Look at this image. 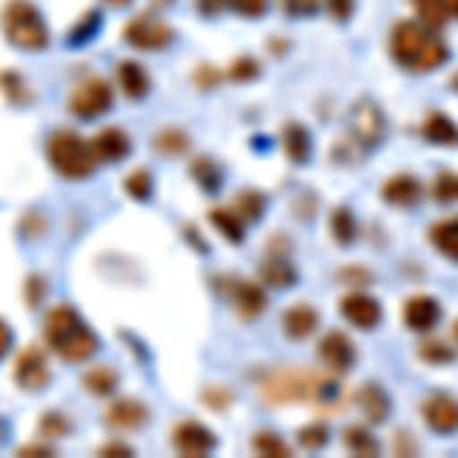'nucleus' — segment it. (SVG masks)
Returning a JSON list of instances; mask_svg holds the SVG:
<instances>
[{"label": "nucleus", "instance_id": "nucleus-1", "mask_svg": "<svg viewBox=\"0 0 458 458\" xmlns=\"http://www.w3.org/2000/svg\"><path fill=\"white\" fill-rule=\"evenodd\" d=\"M391 55L401 68L412 73H428L446 64V43L440 40L434 28L422 25V21H401L391 31Z\"/></svg>", "mask_w": 458, "mask_h": 458}, {"label": "nucleus", "instance_id": "nucleus-2", "mask_svg": "<svg viewBox=\"0 0 458 458\" xmlns=\"http://www.w3.org/2000/svg\"><path fill=\"white\" fill-rule=\"evenodd\" d=\"M260 394L269 403H291V401H315L321 406H330L339 401V386L315 370H302V367H287L276 370L263 379Z\"/></svg>", "mask_w": 458, "mask_h": 458}, {"label": "nucleus", "instance_id": "nucleus-3", "mask_svg": "<svg viewBox=\"0 0 458 458\" xmlns=\"http://www.w3.org/2000/svg\"><path fill=\"white\" fill-rule=\"evenodd\" d=\"M43 336H47L49 349H53L58 358L71 360V364L89 360L95 352H98V339H95L92 330L86 327V321L77 315L73 306L49 309L47 324H43Z\"/></svg>", "mask_w": 458, "mask_h": 458}, {"label": "nucleus", "instance_id": "nucleus-4", "mask_svg": "<svg viewBox=\"0 0 458 458\" xmlns=\"http://www.w3.org/2000/svg\"><path fill=\"white\" fill-rule=\"evenodd\" d=\"M47 153L55 172L62 177H71V181L89 177L92 168L98 165V157H95L92 144H89L83 135L68 131V129L53 131V138H49V144H47Z\"/></svg>", "mask_w": 458, "mask_h": 458}, {"label": "nucleus", "instance_id": "nucleus-5", "mask_svg": "<svg viewBox=\"0 0 458 458\" xmlns=\"http://www.w3.org/2000/svg\"><path fill=\"white\" fill-rule=\"evenodd\" d=\"M4 34L13 47L28 49V53L47 49L49 43V28L43 25V16L31 0H10L4 6Z\"/></svg>", "mask_w": 458, "mask_h": 458}, {"label": "nucleus", "instance_id": "nucleus-6", "mask_svg": "<svg viewBox=\"0 0 458 458\" xmlns=\"http://www.w3.org/2000/svg\"><path fill=\"white\" fill-rule=\"evenodd\" d=\"M110 105H114V89H110L107 80L89 77V80H83V83H77L68 107L77 120H95V116L107 114Z\"/></svg>", "mask_w": 458, "mask_h": 458}, {"label": "nucleus", "instance_id": "nucleus-7", "mask_svg": "<svg viewBox=\"0 0 458 458\" xmlns=\"http://www.w3.org/2000/svg\"><path fill=\"white\" fill-rule=\"evenodd\" d=\"M349 129H352V138H354V144H358V147H364V150L379 147V141L386 138V116H382L379 105L370 101V98L358 101V105L352 107Z\"/></svg>", "mask_w": 458, "mask_h": 458}, {"label": "nucleus", "instance_id": "nucleus-8", "mask_svg": "<svg viewBox=\"0 0 458 458\" xmlns=\"http://www.w3.org/2000/svg\"><path fill=\"white\" fill-rule=\"evenodd\" d=\"M123 37L129 47L144 49V53H159V49H165L168 43H172L174 31H172V25H165V21L157 16H138L125 25Z\"/></svg>", "mask_w": 458, "mask_h": 458}, {"label": "nucleus", "instance_id": "nucleus-9", "mask_svg": "<svg viewBox=\"0 0 458 458\" xmlns=\"http://www.w3.org/2000/svg\"><path fill=\"white\" fill-rule=\"evenodd\" d=\"M49 364L47 354H43L40 345H28V349L19 352L16 364H13V379H16L19 388L25 391H40L49 386Z\"/></svg>", "mask_w": 458, "mask_h": 458}, {"label": "nucleus", "instance_id": "nucleus-10", "mask_svg": "<svg viewBox=\"0 0 458 458\" xmlns=\"http://www.w3.org/2000/svg\"><path fill=\"white\" fill-rule=\"evenodd\" d=\"M343 318L358 330H373L376 324L382 321V306L379 300L370 297L364 291H354V293H345L343 297Z\"/></svg>", "mask_w": 458, "mask_h": 458}, {"label": "nucleus", "instance_id": "nucleus-11", "mask_svg": "<svg viewBox=\"0 0 458 458\" xmlns=\"http://www.w3.org/2000/svg\"><path fill=\"white\" fill-rule=\"evenodd\" d=\"M174 449L181 455H193V458H202V455H208L214 446H217V437L205 428L202 422H181L174 428Z\"/></svg>", "mask_w": 458, "mask_h": 458}, {"label": "nucleus", "instance_id": "nucleus-12", "mask_svg": "<svg viewBox=\"0 0 458 458\" xmlns=\"http://www.w3.org/2000/svg\"><path fill=\"white\" fill-rule=\"evenodd\" d=\"M224 291H226L229 302H233V309L239 312V318H245V321H250V318L266 312V293H263V287H257L254 282L233 278Z\"/></svg>", "mask_w": 458, "mask_h": 458}, {"label": "nucleus", "instance_id": "nucleus-13", "mask_svg": "<svg viewBox=\"0 0 458 458\" xmlns=\"http://www.w3.org/2000/svg\"><path fill=\"white\" fill-rule=\"evenodd\" d=\"M422 416L428 428L437 434H455L458 431V401L449 394H434L422 403Z\"/></svg>", "mask_w": 458, "mask_h": 458}, {"label": "nucleus", "instance_id": "nucleus-14", "mask_svg": "<svg viewBox=\"0 0 458 458\" xmlns=\"http://www.w3.org/2000/svg\"><path fill=\"white\" fill-rule=\"evenodd\" d=\"M440 321V302L434 297H425V293H419V297H410L403 302V324L410 330H416V334H428V330H434Z\"/></svg>", "mask_w": 458, "mask_h": 458}, {"label": "nucleus", "instance_id": "nucleus-15", "mask_svg": "<svg viewBox=\"0 0 458 458\" xmlns=\"http://www.w3.org/2000/svg\"><path fill=\"white\" fill-rule=\"evenodd\" d=\"M318 354H321V360L334 373H345L354 367V345H352V339L345 334H339V330H334V334H327L321 339Z\"/></svg>", "mask_w": 458, "mask_h": 458}, {"label": "nucleus", "instance_id": "nucleus-16", "mask_svg": "<svg viewBox=\"0 0 458 458\" xmlns=\"http://www.w3.org/2000/svg\"><path fill=\"white\" fill-rule=\"evenodd\" d=\"M147 419H150V412L138 401H116L105 412V422L110 428H116V431H135V428L147 425Z\"/></svg>", "mask_w": 458, "mask_h": 458}, {"label": "nucleus", "instance_id": "nucleus-17", "mask_svg": "<svg viewBox=\"0 0 458 458\" xmlns=\"http://www.w3.org/2000/svg\"><path fill=\"white\" fill-rule=\"evenodd\" d=\"M92 150L101 162H120V159L129 157L131 144H129V135H125L123 129L110 125V129H101L98 135L92 138Z\"/></svg>", "mask_w": 458, "mask_h": 458}, {"label": "nucleus", "instance_id": "nucleus-18", "mask_svg": "<svg viewBox=\"0 0 458 458\" xmlns=\"http://www.w3.org/2000/svg\"><path fill=\"white\" fill-rule=\"evenodd\" d=\"M282 324H284V334L291 339H306V336H312L318 330L321 315H318V309L309 306V302H297V306H291L284 312Z\"/></svg>", "mask_w": 458, "mask_h": 458}, {"label": "nucleus", "instance_id": "nucleus-19", "mask_svg": "<svg viewBox=\"0 0 458 458\" xmlns=\"http://www.w3.org/2000/svg\"><path fill=\"white\" fill-rule=\"evenodd\" d=\"M419 196H422V187H419V181L412 174H394L391 181H386V187H382V199L391 205H416Z\"/></svg>", "mask_w": 458, "mask_h": 458}, {"label": "nucleus", "instance_id": "nucleus-20", "mask_svg": "<svg viewBox=\"0 0 458 458\" xmlns=\"http://www.w3.org/2000/svg\"><path fill=\"white\" fill-rule=\"evenodd\" d=\"M116 80H120L123 92L135 101L150 92V77H147V71L138 62H120V68H116Z\"/></svg>", "mask_w": 458, "mask_h": 458}, {"label": "nucleus", "instance_id": "nucleus-21", "mask_svg": "<svg viewBox=\"0 0 458 458\" xmlns=\"http://www.w3.org/2000/svg\"><path fill=\"white\" fill-rule=\"evenodd\" d=\"M358 406L370 422H386L391 412V401L388 394L379 386H364L358 391Z\"/></svg>", "mask_w": 458, "mask_h": 458}, {"label": "nucleus", "instance_id": "nucleus-22", "mask_svg": "<svg viewBox=\"0 0 458 458\" xmlns=\"http://www.w3.org/2000/svg\"><path fill=\"white\" fill-rule=\"evenodd\" d=\"M422 135L428 138L431 144H440V147H458V125L449 120L446 114H431L422 125Z\"/></svg>", "mask_w": 458, "mask_h": 458}, {"label": "nucleus", "instance_id": "nucleus-23", "mask_svg": "<svg viewBox=\"0 0 458 458\" xmlns=\"http://www.w3.org/2000/svg\"><path fill=\"white\" fill-rule=\"evenodd\" d=\"M211 224L220 229V235L229 245H242L245 242V224H242V214L233 208H214L211 211Z\"/></svg>", "mask_w": 458, "mask_h": 458}, {"label": "nucleus", "instance_id": "nucleus-24", "mask_svg": "<svg viewBox=\"0 0 458 458\" xmlns=\"http://www.w3.org/2000/svg\"><path fill=\"white\" fill-rule=\"evenodd\" d=\"M284 153L291 157V162H302L309 159V153H312V141H309V131L302 129L300 123H287L284 125Z\"/></svg>", "mask_w": 458, "mask_h": 458}, {"label": "nucleus", "instance_id": "nucleus-25", "mask_svg": "<svg viewBox=\"0 0 458 458\" xmlns=\"http://www.w3.org/2000/svg\"><path fill=\"white\" fill-rule=\"evenodd\" d=\"M260 276H263V282L272 287H291L293 278H297V269H293L287 257H266L260 266Z\"/></svg>", "mask_w": 458, "mask_h": 458}, {"label": "nucleus", "instance_id": "nucleus-26", "mask_svg": "<svg viewBox=\"0 0 458 458\" xmlns=\"http://www.w3.org/2000/svg\"><path fill=\"white\" fill-rule=\"evenodd\" d=\"M431 242L437 245L440 254H446L449 260H458V217L440 220L437 226H431Z\"/></svg>", "mask_w": 458, "mask_h": 458}, {"label": "nucleus", "instance_id": "nucleus-27", "mask_svg": "<svg viewBox=\"0 0 458 458\" xmlns=\"http://www.w3.org/2000/svg\"><path fill=\"white\" fill-rule=\"evenodd\" d=\"M412 6H416V13H419V21L428 28H434V31H440V28L449 21L446 0H412Z\"/></svg>", "mask_w": 458, "mask_h": 458}, {"label": "nucleus", "instance_id": "nucleus-28", "mask_svg": "<svg viewBox=\"0 0 458 458\" xmlns=\"http://www.w3.org/2000/svg\"><path fill=\"white\" fill-rule=\"evenodd\" d=\"M330 233L339 245H352L354 235H358V224H354V214L349 208H336L330 214Z\"/></svg>", "mask_w": 458, "mask_h": 458}, {"label": "nucleus", "instance_id": "nucleus-29", "mask_svg": "<svg viewBox=\"0 0 458 458\" xmlns=\"http://www.w3.org/2000/svg\"><path fill=\"white\" fill-rule=\"evenodd\" d=\"M116 379H120V376L110 370V367H92V370L83 376V386L86 391H92V394L105 397L116 388Z\"/></svg>", "mask_w": 458, "mask_h": 458}, {"label": "nucleus", "instance_id": "nucleus-30", "mask_svg": "<svg viewBox=\"0 0 458 458\" xmlns=\"http://www.w3.org/2000/svg\"><path fill=\"white\" fill-rule=\"evenodd\" d=\"M345 446L352 449L354 455H379V443L370 431L364 428H345Z\"/></svg>", "mask_w": 458, "mask_h": 458}, {"label": "nucleus", "instance_id": "nucleus-31", "mask_svg": "<svg viewBox=\"0 0 458 458\" xmlns=\"http://www.w3.org/2000/svg\"><path fill=\"white\" fill-rule=\"evenodd\" d=\"M125 193L131 199H138V202H144V199H150L153 193V177L147 168H135L129 177H125Z\"/></svg>", "mask_w": 458, "mask_h": 458}, {"label": "nucleus", "instance_id": "nucleus-32", "mask_svg": "<svg viewBox=\"0 0 458 458\" xmlns=\"http://www.w3.org/2000/svg\"><path fill=\"white\" fill-rule=\"evenodd\" d=\"M254 449L260 455H269V458H287L291 455V446L278 437V434H272V431H263V434H257L254 437Z\"/></svg>", "mask_w": 458, "mask_h": 458}, {"label": "nucleus", "instance_id": "nucleus-33", "mask_svg": "<svg viewBox=\"0 0 458 458\" xmlns=\"http://www.w3.org/2000/svg\"><path fill=\"white\" fill-rule=\"evenodd\" d=\"M266 208V199L254 190H245V193L235 196V211L242 214V220H257Z\"/></svg>", "mask_w": 458, "mask_h": 458}, {"label": "nucleus", "instance_id": "nucleus-34", "mask_svg": "<svg viewBox=\"0 0 458 458\" xmlns=\"http://www.w3.org/2000/svg\"><path fill=\"white\" fill-rule=\"evenodd\" d=\"M157 150L168 153V157H174V153H183V150H187V135H183L181 129L159 131V135H157Z\"/></svg>", "mask_w": 458, "mask_h": 458}, {"label": "nucleus", "instance_id": "nucleus-35", "mask_svg": "<svg viewBox=\"0 0 458 458\" xmlns=\"http://www.w3.org/2000/svg\"><path fill=\"white\" fill-rule=\"evenodd\" d=\"M98 13H83V19H80V25L77 28H73V31H71V37H68V40L73 43V47H80V43H86L89 40V37H92L95 31H98Z\"/></svg>", "mask_w": 458, "mask_h": 458}, {"label": "nucleus", "instance_id": "nucleus-36", "mask_svg": "<svg viewBox=\"0 0 458 458\" xmlns=\"http://www.w3.org/2000/svg\"><path fill=\"white\" fill-rule=\"evenodd\" d=\"M422 360H428V364H449L453 360V349L446 343H440V339H428L422 345Z\"/></svg>", "mask_w": 458, "mask_h": 458}, {"label": "nucleus", "instance_id": "nucleus-37", "mask_svg": "<svg viewBox=\"0 0 458 458\" xmlns=\"http://www.w3.org/2000/svg\"><path fill=\"white\" fill-rule=\"evenodd\" d=\"M0 86H4V92H6V98L10 101H16V105H25L28 101V92H25V83H21V77L19 73H0Z\"/></svg>", "mask_w": 458, "mask_h": 458}, {"label": "nucleus", "instance_id": "nucleus-38", "mask_svg": "<svg viewBox=\"0 0 458 458\" xmlns=\"http://www.w3.org/2000/svg\"><path fill=\"white\" fill-rule=\"evenodd\" d=\"M71 431V422L62 416V412H47L40 419V434L43 437H62V434Z\"/></svg>", "mask_w": 458, "mask_h": 458}, {"label": "nucleus", "instance_id": "nucleus-39", "mask_svg": "<svg viewBox=\"0 0 458 458\" xmlns=\"http://www.w3.org/2000/svg\"><path fill=\"white\" fill-rule=\"evenodd\" d=\"M434 196H437L440 202H458V174L453 172L440 174L437 181H434Z\"/></svg>", "mask_w": 458, "mask_h": 458}, {"label": "nucleus", "instance_id": "nucleus-40", "mask_svg": "<svg viewBox=\"0 0 458 458\" xmlns=\"http://www.w3.org/2000/svg\"><path fill=\"white\" fill-rule=\"evenodd\" d=\"M324 443H327V428L324 425H309V428H302L300 431V446L302 449H321Z\"/></svg>", "mask_w": 458, "mask_h": 458}, {"label": "nucleus", "instance_id": "nucleus-41", "mask_svg": "<svg viewBox=\"0 0 458 458\" xmlns=\"http://www.w3.org/2000/svg\"><path fill=\"white\" fill-rule=\"evenodd\" d=\"M193 174H196V181L202 183V190H208V193H211V190H217L220 177H217V172H214V165L208 159H196L193 162Z\"/></svg>", "mask_w": 458, "mask_h": 458}, {"label": "nucleus", "instance_id": "nucleus-42", "mask_svg": "<svg viewBox=\"0 0 458 458\" xmlns=\"http://www.w3.org/2000/svg\"><path fill=\"white\" fill-rule=\"evenodd\" d=\"M257 73H260V64H257L250 55L235 58L233 68H229V77H233V80H254Z\"/></svg>", "mask_w": 458, "mask_h": 458}, {"label": "nucleus", "instance_id": "nucleus-43", "mask_svg": "<svg viewBox=\"0 0 458 458\" xmlns=\"http://www.w3.org/2000/svg\"><path fill=\"white\" fill-rule=\"evenodd\" d=\"M284 13L293 19H306V16H315V10L321 6V0H282Z\"/></svg>", "mask_w": 458, "mask_h": 458}, {"label": "nucleus", "instance_id": "nucleus-44", "mask_svg": "<svg viewBox=\"0 0 458 458\" xmlns=\"http://www.w3.org/2000/svg\"><path fill=\"white\" fill-rule=\"evenodd\" d=\"M229 6H233L239 16L245 19H257L266 13V6H269V0H229Z\"/></svg>", "mask_w": 458, "mask_h": 458}, {"label": "nucleus", "instance_id": "nucleus-45", "mask_svg": "<svg viewBox=\"0 0 458 458\" xmlns=\"http://www.w3.org/2000/svg\"><path fill=\"white\" fill-rule=\"evenodd\" d=\"M354 10V0H327V13L334 16L336 21H345L352 16Z\"/></svg>", "mask_w": 458, "mask_h": 458}, {"label": "nucleus", "instance_id": "nucleus-46", "mask_svg": "<svg viewBox=\"0 0 458 458\" xmlns=\"http://www.w3.org/2000/svg\"><path fill=\"white\" fill-rule=\"evenodd\" d=\"M226 6H229V0H199V10H202L205 16H217Z\"/></svg>", "mask_w": 458, "mask_h": 458}, {"label": "nucleus", "instance_id": "nucleus-47", "mask_svg": "<svg viewBox=\"0 0 458 458\" xmlns=\"http://www.w3.org/2000/svg\"><path fill=\"white\" fill-rule=\"evenodd\" d=\"M101 455H131V449L125 443H107V446H101Z\"/></svg>", "mask_w": 458, "mask_h": 458}, {"label": "nucleus", "instance_id": "nucleus-48", "mask_svg": "<svg viewBox=\"0 0 458 458\" xmlns=\"http://www.w3.org/2000/svg\"><path fill=\"white\" fill-rule=\"evenodd\" d=\"M10 343H13V334H10V327H6V324L0 321V358H4V354L10 352Z\"/></svg>", "mask_w": 458, "mask_h": 458}, {"label": "nucleus", "instance_id": "nucleus-49", "mask_svg": "<svg viewBox=\"0 0 458 458\" xmlns=\"http://www.w3.org/2000/svg\"><path fill=\"white\" fill-rule=\"evenodd\" d=\"M40 287H43V282H40V278H28V300H31V306H34V302H37V291H40Z\"/></svg>", "mask_w": 458, "mask_h": 458}, {"label": "nucleus", "instance_id": "nucleus-50", "mask_svg": "<svg viewBox=\"0 0 458 458\" xmlns=\"http://www.w3.org/2000/svg\"><path fill=\"white\" fill-rule=\"evenodd\" d=\"M19 455H53V453L47 446H21Z\"/></svg>", "mask_w": 458, "mask_h": 458}, {"label": "nucleus", "instance_id": "nucleus-51", "mask_svg": "<svg viewBox=\"0 0 458 458\" xmlns=\"http://www.w3.org/2000/svg\"><path fill=\"white\" fill-rule=\"evenodd\" d=\"M199 83H202V86H214V83H217V73H211L208 68H202V71H199Z\"/></svg>", "mask_w": 458, "mask_h": 458}, {"label": "nucleus", "instance_id": "nucleus-52", "mask_svg": "<svg viewBox=\"0 0 458 458\" xmlns=\"http://www.w3.org/2000/svg\"><path fill=\"white\" fill-rule=\"evenodd\" d=\"M446 4H449V16L458 19V0H446Z\"/></svg>", "mask_w": 458, "mask_h": 458}, {"label": "nucleus", "instance_id": "nucleus-53", "mask_svg": "<svg viewBox=\"0 0 458 458\" xmlns=\"http://www.w3.org/2000/svg\"><path fill=\"white\" fill-rule=\"evenodd\" d=\"M107 4H114V6H123V4H129V0H107Z\"/></svg>", "mask_w": 458, "mask_h": 458}, {"label": "nucleus", "instance_id": "nucleus-54", "mask_svg": "<svg viewBox=\"0 0 458 458\" xmlns=\"http://www.w3.org/2000/svg\"><path fill=\"white\" fill-rule=\"evenodd\" d=\"M455 339H458V321H455Z\"/></svg>", "mask_w": 458, "mask_h": 458}]
</instances>
